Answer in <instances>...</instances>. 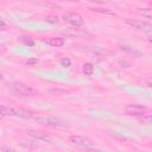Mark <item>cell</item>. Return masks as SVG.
Here are the masks:
<instances>
[{"instance_id":"obj_7","label":"cell","mask_w":152,"mask_h":152,"mask_svg":"<svg viewBox=\"0 0 152 152\" xmlns=\"http://www.w3.org/2000/svg\"><path fill=\"white\" fill-rule=\"evenodd\" d=\"M124 110H125L126 114H128V115H135V116L144 115V113H145V108L141 107V106H138V104H127V106H125Z\"/></svg>"},{"instance_id":"obj_9","label":"cell","mask_w":152,"mask_h":152,"mask_svg":"<svg viewBox=\"0 0 152 152\" xmlns=\"http://www.w3.org/2000/svg\"><path fill=\"white\" fill-rule=\"evenodd\" d=\"M45 43L50 46H55V48H59L62 45H64L65 43V39L64 38H61V37H51L49 39L45 40Z\"/></svg>"},{"instance_id":"obj_11","label":"cell","mask_w":152,"mask_h":152,"mask_svg":"<svg viewBox=\"0 0 152 152\" xmlns=\"http://www.w3.org/2000/svg\"><path fill=\"white\" fill-rule=\"evenodd\" d=\"M93 71H94L93 64H90V63H84V64H83V72H84L87 76H90V75L93 74Z\"/></svg>"},{"instance_id":"obj_16","label":"cell","mask_w":152,"mask_h":152,"mask_svg":"<svg viewBox=\"0 0 152 152\" xmlns=\"http://www.w3.org/2000/svg\"><path fill=\"white\" fill-rule=\"evenodd\" d=\"M1 152H15L13 148L8 147V146H2L1 147Z\"/></svg>"},{"instance_id":"obj_6","label":"cell","mask_w":152,"mask_h":152,"mask_svg":"<svg viewBox=\"0 0 152 152\" xmlns=\"http://www.w3.org/2000/svg\"><path fill=\"white\" fill-rule=\"evenodd\" d=\"M36 121H38L39 124H43V125H48V126H63L64 122L56 118V116H50V115H42V116H37L34 119Z\"/></svg>"},{"instance_id":"obj_17","label":"cell","mask_w":152,"mask_h":152,"mask_svg":"<svg viewBox=\"0 0 152 152\" xmlns=\"http://www.w3.org/2000/svg\"><path fill=\"white\" fill-rule=\"evenodd\" d=\"M144 120H146L150 124H152V114H145L144 115Z\"/></svg>"},{"instance_id":"obj_12","label":"cell","mask_w":152,"mask_h":152,"mask_svg":"<svg viewBox=\"0 0 152 152\" xmlns=\"http://www.w3.org/2000/svg\"><path fill=\"white\" fill-rule=\"evenodd\" d=\"M46 21L48 23H51V24H57L59 21V18L57 15H48L46 17Z\"/></svg>"},{"instance_id":"obj_3","label":"cell","mask_w":152,"mask_h":152,"mask_svg":"<svg viewBox=\"0 0 152 152\" xmlns=\"http://www.w3.org/2000/svg\"><path fill=\"white\" fill-rule=\"evenodd\" d=\"M68 140L72 145H76V146L83 147V148H90V147L95 146V142L91 139H89L87 137H83V135H70L68 138Z\"/></svg>"},{"instance_id":"obj_18","label":"cell","mask_w":152,"mask_h":152,"mask_svg":"<svg viewBox=\"0 0 152 152\" xmlns=\"http://www.w3.org/2000/svg\"><path fill=\"white\" fill-rule=\"evenodd\" d=\"M146 86L150 87V88H152V77H148V78L146 80Z\"/></svg>"},{"instance_id":"obj_20","label":"cell","mask_w":152,"mask_h":152,"mask_svg":"<svg viewBox=\"0 0 152 152\" xmlns=\"http://www.w3.org/2000/svg\"><path fill=\"white\" fill-rule=\"evenodd\" d=\"M36 62H37V59H31V61H27V62H26V64H28V65H30V64H33V63H36Z\"/></svg>"},{"instance_id":"obj_13","label":"cell","mask_w":152,"mask_h":152,"mask_svg":"<svg viewBox=\"0 0 152 152\" xmlns=\"http://www.w3.org/2000/svg\"><path fill=\"white\" fill-rule=\"evenodd\" d=\"M19 40H21L23 43H25L26 45H30V46H32L33 44H34V42L32 40V39H30V37H20V38H18Z\"/></svg>"},{"instance_id":"obj_10","label":"cell","mask_w":152,"mask_h":152,"mask_svg":"<svg viewBox=\"0 0 152 152\" xmlns=\"http://www.w3.org/2000/svg\"><path fill=\"white\" fill-rule=\"evenodd\" d=\"M139 13L148 19H152V7H145V8H139Z\"/></svg>"},{"instance_id":"obj_21","label":"cell","mask_w":152,"mask_h":152,"mask_svg":"<svg viewBox=\"0 0 152 152\" xmlns=\"http://www.w3.org/2000/svg\"><path fill=\"white\" fill-rule=\"evenodd\" d=\"M147 40H148L150 43H152V36H148V37H147Z\"/></svg>"},{"instance_id":"obj_2","label":"cell","mask_w":152,"mask_h":152,"mask_svg":"<svg viewBox=\"0 0 152 152\" xmlns=\"http://www.w3.org/2000/svg\"><path fill=\"white\" fill-rule=\"evenodd\" d=\"M8 89L15 96H31V95L34 94V90L31 87H28V86H26V84H24L21 82L11 83L8 86Z\"/></svg>"},{"instance_id":"obj_15","label":"cell","mask_w":152,"mask_h":152,"mask_svg":"<svg viewBox=\"0 0 152 152\" xmlns=\"http://www.w3.org/2000/svg\"><path fill=\"white\" fill-rule=\"evenodd\" d=\"M91 11H94V12H101V13H108V14H110V11H109V10H107V8H91Z\"/></svg>"},{"instance_id":"obj_22","label":"cell","mask_w":152,"mask_h":152,"mask_svg":"<svg viewBox=\"0 0 152 152\" xmlns=\"http://www.w3.org/2000/svg\"><path fill=\"white\" fill-rule=\"evenodd\" d=\"M151 6H152V2H151Z\"/></svg>"},{"instance_id":"obj_8","label":"cell","mask_w":152,"mask_h":152,"mask_svg":"<svg viewBox=\"0 0 152 152\" xmlns=\"http://www.w3.org/2000/svg\"><path fill=\"white\" fill-rule=\"evenodd\" d=\"M27 134L30 137L34 138V139H38V140H44V141H49L50 140L48 133H45L44 131H40V129H28Z\"/></svg>"},{"instance_id":"obj_5","label":"cell","mask_w":152,"mask_h":152,"mask_svg":"<svg viewBox=\"0 0 152 152\" xmlns=\"http://www.w3.org/2000/svg\"><path fill=\"white\" fill-rule=\"evenodd\" d=\"M62 19H63L64 21H66V23H69V24L76 26V27L83 25V23H84L83 17H82L80 13H76V12H68V13H64L63 17H62Z\"/></svg>"},{"instance_id":"obj_14","label":"cell","mask_w":152,"mask_h":152,"mask_svg":"<svg viewBox=\"0 0 152 152\" xmlns=\"http://www.w3.org/2000/svg\"><path fill=\"white\" fill-rule=\"evenodd\" d=\"M61 64H62V66H64V68H68V66H70V64H71V61H70L69 58H62V59H61Z\"/></svg>"},{"instance_id":"obj_1","label":"cell","mask_w":152,"mask_h":152,"mask_svg":"<svg viewBox=\"0 0 152 152\" xmlns=\"http://www.w3.org/2000/svg\"><path fill=\"white\" fill-rule=\"evenodd\" d=\"M1 115L6 116V115H11V116H19V118H24V119H36L38 116V114L33 110H28L25 108H18V107H6V106H1Z\"/></svg>"},{"instance_id":"obj_4","label":"cell","mask_w":152,"mask_h":152,"mask_svg":"<svg viewBox=\"0 0 152 152\" xmlns=\"http://www.w3.org/2000/svg\"><path fill=\"white\" fill-rule=\"evenodd\" d=\"M125 23L129 26H132L133 28L138 30V31H142L146 33L152 32V24L147 23V21H142V20H138V19H131V18H126Z\"/></svg>"},{"instance_id":"obj_19","label":"cell","mask_w":152,"mask_h":152,"mask_svg":"<svg viewBox=\"0 0 152 152\" xmlns=\"http://www.w3.org/2000/svg\"><path fill=\"white\" fill-rule=\"evenodd\" d=\"M0 25H1V30H5L6 28V24L4 23V20H0Z\"/></svg>"}]
</instances>
